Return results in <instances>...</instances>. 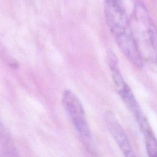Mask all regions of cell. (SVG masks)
Instances as JSON below:
<instances>
[{
  "label": "cell",
  "mask_w": 157,
  "mask_h": 157,
  "mask_svg": "<svg viewBox=\"0 0 157 157\" xmlns=\"http://www.w3.org/2000/svg\"><path fill=\"white\" fill-rule=\"evenodd\" d=\"M132 33L143 59L156 61V35L153 18L146 6L135 2L129 18Z\"/></svg>",
  "instance_id": "7a4b0ae2"
},
{
  "label": "cell",
  "mask_w": 157,
  "mask_h": 157,
  "mask_svg": "<svg viewBox=\"0 0 157 157\" xmlns=\"http://www.w3.org/2000/svg\"><path fill=\"white\" fill-rule=\"evenodd\" d=\"M107 61L112 72V79L120 98L129 111L132 113L134 118H137L144 113L132 91L124 81L119 69L118 58L113 51L111 50L107 53Z\"/></svg>",
  "instance_id": "277c9868"
},
{
  "label": "cell",
  "mask_w": 157,
  "mask_h": 157,
  "mask_svg": "<svg viewBox=\"0 0 157 157\" xmlns=\"http://www.w3.org/2000/svg\"><path fill=\"white\" fill-rule=\"evenodd\" d=\"M139 127L144 136L145 147L148 156L151 157L156 156L157 151L156 141L148 122L144 123Z\"/></svg>",
  "instance_id": "52a82bcc"
},
{
  "label": "cell",
  "mask_w": 157,
  "mask_h": 157,
  "mask_svg": "<svg viewBox=\"0 0 157 157\" xmlns=\"http://www.w3.org/2000/svg\"><path fill=\"white\" fill-rule=\"evenodd\" d=\"M104 120L108 131L124 156L126 157L135 156L136 155L128 137L115 115L112 112L107 110L104 113Z\"/></svg>",
  "instance_id": "5b68a950"
},
{
  "label": "cell",
  "mask_w": 157,
  "mask_h": 157,
  "mask_svg": "<svg viewBox=\"0 0 157 157\" xmlns=\"http://www.w3.org/2000/svg\"><path fill=\"white\" fill-rule=\"evenodd\" d=\"M62 104L66 113L78 134L85 148L94 155L95 148L86 114L79 98L70 90H65L62 94Z\"/></svg>",
  "instance_id": "3957f363"
},
{
  "label": "cell",
  "mask_w": 157,
  "mask_h": 157,
  "mask_svg": "<svg viewBox=\"0 0 157 157\" xmlns=\"http://www.w3.org/2000/svg\"><path fill=\"white\" fill-rule=\"evenodd\" d=\"M0 155L6 157L17 156L18 153L13 140L0 121Z\"/></svg>",
  "instance_id": "8992f818"
},
{
  "label": "cell",
  "mask_w": 157,
  "mask_h": 157,
  "mask_svg": "<svg viewBox=\"0 0 157 157\" xmlns=\"http://www.w3.org/2000/svg\"><path fill=\"white\" fill-rule=\"evenodd\" d=\"M104 11L107 24L120 50L137 67L144 59L133 36L123 0H104Z\"/></svg>",
  "instance_id": "6da1fadb"
}]
</instances>
